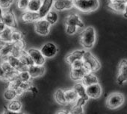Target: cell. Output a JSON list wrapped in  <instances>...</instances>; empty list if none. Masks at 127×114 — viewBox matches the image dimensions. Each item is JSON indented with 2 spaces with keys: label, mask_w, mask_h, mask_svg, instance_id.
<instances>
[{
  "label": "cell",
  "mask_w": 127,
  "mask_h": 114,
  "mask_svg": "<svg viewBox=\"0 0 127 114\" xmlns=\"http://www.w3.org/2000/svg\"><path fill=\"white\" fill-rule=\"evenodd\" d=\"M14 30V28L5 26V28L0 32V41L2 43H11V37Z\"/></svg>",
  "instance_id": "obj_22"
},
{
  "label": "cell",
  "mask_w": 127,
  "mask_h": 114,
  "mask_svg": "<svg viewBox=\"0 0 127 114\" xmlns=\"http://www.w3.org/2000/svg\"><path fill=\"white\" fill-rule=\"evenodd\" d=\"M3 12H4V9L0 7V21H1V22H2V20Z\"/></svg>",
  "instance_id": "obj_42"
},
{
  "label": "cell",
  "mask_w": 127,
  "mask_h": 114,
  "mask_svg": "<svg viewBox=\"0 0 127 114\" xmlns=\"http://www.w3.org/2000/svg\"><path fill=\"white\" fill-rule=\"evenodd\" d=\"M28 54L31 57V58L35 65L38 66H43L46 62V58L42 54L40 49L36 48H31L27 51Z\"/></svg>",
  "instance_id": "obj_11"
},
{
  "label": "cell",
  "mask_w": 127,
  "mask_h": 114,
  "mask_svg": "<svg viewBox=\"0 0 127 114\" xmlns=\"http://www.w3.org/2000/svg\"><path fill=\"white\" fill-rule=\"evenodd\" d=\"M2 22L7 27H10L14 29H16L17 28V18H16L13 11L11 8L4 9Z\"/></svg>",
  "instance_id": "obj_7"
},
{
  "label": "cell",
  "mask_w": 127,
  "mask_h": 114,
  "mask_svg": "<svg viewBox=\"0 0 127 114\" xmlns=\"http://www.w3.org/2000/svg\"><path fill=\"white\" fill-rule=\"evenodd\" d=\"M70 67H71V68H73V69L83 67H84V63H83V61H82V60H78V61H74V62L70 65Z\"/></svg>",
  "instance_id": "obj_36"
},
{
  "label": "cell",
  "mask_w": 127,
  "mask_h": 114,
  "mask_svg": "<svg viewBox=\"0 0 127 114\" xmlns=\"http://www.w3.org/2000/svg\"><path fill=\"white\" fill-rule=\"evenodd\" d=\"M53 4L54 0H43L41 7L38 11L40 18H44L45 16L48 14V12L52 9Z\"/></svg>",
  "instance_id": "obj_20"
},
{
  "label": "cell",
  "mask_w": 127,
  "mask_h": 114,
  "mask_svg": "<svg viewBox=\"0 0 127 114\" xmlns=\"http://www.w3.org/2000/svg\"><path fill=\"white\" fill-rule=\"evenodd\" d=\"M23 108V104L20 100L14 99L9 101V104L7 106V109L14 112H20Z\"/></svg>",
  "instance_id": "obj_26"
},
{
  "label": "cell",
  "mask_w": 127,
  "mask_h": 114,
  "mask_svg": "<svg viewBox=\"0 0 127 114\" xmlns=\"http://www.w3.org/2000/svg\"><path fill=\"white\" fill-rule=\"evenodd\" d=\"M85 51V49H78V50H75L69 53L65 58L66 62L69 65H71L74 61H78V60H82Z\"/></svg>",
  "instance_id": "obj_16"
},
{
  "label": "cell",
  "mask_w": 127,
  "mask_h": 114,
  "mask_svg": "<svg viewBox=\"0 0 127 114\" xmlns=\"http://www.w3.org/2000/svg\"><path fill=\"white\" fill-rule=\"evenodd\" d=\"M5 60L17 72H22V71H24V70H27L28 69V67H26L24 64H22V62L20 61V60L19 59L18 57H15V56H13V55H10V56L8 57L7 58H5Z\"/></svg>",
  "instance_id": "obj_15"
},
{
  "label": "cell",
  "mask_w": 127,
  "mask_h": 114,
  "mask_svg": "<svg viewBox=\"0 0 127 114\" xmlns=\"http://www.w3.org/2000/svg\"><path fill=\"white\" fill-rule=\"evenodd\" d=\"M73 7L82 13H91L99 7V0H72Z\"/></svg>",
  "instance_id": "obj_4"
},
{
  "label": "cell",
  "mask_w": 127,
  "mask_h": 114,
  "mask_svg": "<svg viewBox=\"0 0 127 114\" xmlns=\"http://www.w3.org/2000/svg\"><path fill=\"white\" fill-rule=\"evenodd\" d=\"M117 83L119 85H123L127 83V60L123 59L118 65V73Z\"/></svg>",
  "instance_id": "obj_9"
},
{
  "label": "cell",
  "mask_w": 127,
  "mask_h": 114,
  "mask_svg": "<svg viewBox=\"0 0 127 114\" xmlns=\"http://www.w3.org/2000/svg\"><path fill=\"white\" fill-rule=\"evenodd\" d=\"M85 28V23L81 17L75 13L69 14L65 19V31L67 34H75L79 29Z\"/></svg>",
  "instance_id": "obj_2"
},
{
  "label": "cell",
  "mask_w": 127,
  "mask_h": 114,
  "mask_svg": "<svg viewBox=\"0 0 127 114\" xmlns=\"http://www.w3.org/2000/svg\"><path fill=\"white\" fill-rule=\"evenodd\" d=\"M125 101L124 95L120 92H113L110 94L106 99V106L111 110L117 109L121 107Z\"/></svg>",
  "instance_id": "obj_6"
},
{
  "label": "cell",
  "mask_w": 127,
  "mask_h": 114,
  "mask_svg": "<svg viewBox=\"0 0 127 114\" xmlns=\"http://www.w3.org/2000/svg\"><path fill=\"white\" fill-rule=\"evenodd\" d=\"M73 3L72 0H54L53 8L56 11H64L72 9Z\"/></svg>",
  "instance_id": "obj_12"
},
{
  "label": "cell",
  "mask_w": 127,
  "mask_h": 114,
  "mask_svg": "<svg viewBox=\"0 0 127 114\" xmlns=\"http://www.w3.org/2000/svg\"><path fill=\"white\" fill-rule=\"evenodd\" d=\"M25 47L26 43L24 40L14 43H4L0 46V58L3 60L10 55L19 57L21 51L25 49Z\"/></svg>",
  "instance_id": "obj_1"
},
{
  "label": "cell",
  "mask_w": 127,
  "mask_h": 114,
  "mask_svg": "<svg viewBox=\"0 0 127 114\" xmlns=\"http://www.w3.org/2000/svg\"><path fill=\"white\" fill-rule=\"evenodd\" d=\"M18 58L20 60V61L22 62V64H24L28 68L29 67L34 65V63H33L32 58H31V57L28 54L27 51H26L25 49H23V51H21V52H20V54Z\"/></svg>",
  "instance_id": "obj_25"
},
{
  "label": "cell",
  "mask_w": 127,
  "mask_h": 114,
  "mask_svg": "<svg viewBox=\"0 0 127 114\" xmlns=\"http://www.w3.org/2000/svg\"><path fill=\"white\" fill-rule=\"evenodd\" d=\"M73 88L76 92L78 97L79 98H82V99L85 100L86 101H88L89 100V97L88 96V95L86 93V87H85L81 82L76 83Z\"/></svg>",
  "instance_id": "obj_23"
},
{
  "label": "cell",
  "mask_w": 127,
  "mask_h": 114,
  "mask_svg": "<svg viewBox=\"0 0 127 114\" xmlns=\"http://www.w3.org/2000/svg\"><path fill=\"white\" fill-rule=\"evenodd\" d=\"M81 83L85 87H88L92 84L99 83V79L93 72H88L82 78V79L81 80Z\"/></svg>",
  "instance_id": "obj_21"
},
{
  "label": "cell",
  "mask_w": 127,
  "mask_h": 114,
  "mask_svg": "<svg viewBox=\"0 0 127 114\" xmlns=\"http://www.w3.org/2000/svg\"><path fill=\"white\" fill-rule=\"evenodd\" d=\"M55 99L57 103L60 104H67V101L65 98V95H64V90L62 89H58L56 90V92H55Z\"/></svg>",
  "instance_id": "obj_28"
},
{
  "label": "cell",
  "mask_w": 127,
  "mask_h": 114,
  "mask_svg": "<svg viewBox=\"0 0 127 114\" xmlns=\"http://www.w3.org/2000/svg\"><path fill=\"white\" fill-rule=\"evenodd\" d=\"M64 95H65V98L67 101V104H75L76 101L78 100L79 97L78 95L76 93V92L75 91V90L73 88H70V89H67L64 90Z\"/></svg>",
  "instance_id": "obj_24"
},
{
  "label": "cell",
  "mask_w": 127,
  "mask_h": 114,
  "mask_svg": "<svg viewBox=\"0 0 127 114\" xmlns=\"http://www.w3.org/2000/svg\"><path fill=\"white\" fill-rule=\"evenodd\" d=\"M86 93L89 98L97 99L99 98L102 93V90L99 83L92 84L91 86L86 87Z\"/></svg>",
  "instance_id": "obj_14"
},
{
  "label": "cell",
  "mask_w": 127,
  "mask_h": 114,
  "mask_svg": "<svg viewBox=\"0 0 127 114\" xmlns=\"http://www.w3.org/2000/svg\"><path fill=\"white\" fill-rule=\"evenodd\" d=\"M123 17L124 18L127 19V0H126V8H125V11L123 12Z\"/></svg>",
  "instance_id": "obj_41"
},
{
  "label": "cell",
  "mask_w": 127,
  "mask_h": 114,
  "mask_svg": "<svg viewBox=\"0 0 127 114\" xmlns=\"http://www.w3.org/2000/svg\"><path fill=\"white\" fill-rule=\"evenodd\" d=\"M22 40H23V34L18 31H16V29H14L12 34V37H11V42L14 43V42H17Z\"/></svg>",
  "instance_id": "obj_34"
},
{
  "label": "cell",
  "mask_w": 127,
  "mask_h": 114,
  "mask_svg": "<svg viewBox=\"0 0 127 114\" xmlns=\"http://www.w3.org/2000/svg\"><path fill=\"white\" fill-rule=\"evenodd\" d=\"M40 50L45 58H52L58 52L57 46L52 42H47L43 44Z\"/></svg>",
  "instance_id": "obj_8"
},
{
  "label": "cell",
  "mask_w": 127,
  "mask_h": 114,
  "mask_svg": "<svg viewBox=\"0 0 127 114\" xmlns=\"http://www.w3.org/2000/svg\"><path fill=\"white\" fill-rule=\"evenodd\" d=\"M44 18L46 20V21H47L51 25H55V24L58 22V13H57L56 11L52 9L51 11H49L48 12V14L45 16Z\"/></svg>",
  "instance_id": "obj_27"
},
{
  "label": "cell",
  "mask_w": 127,
  "mask_h": 114,
  "mask_svg": "<svg viewBox=\"0 0 127 114\" xmlns=\"http://www.w3.org/2000/svg\"><path fill=\"white\" fill-rule=\"evenodd\" d=\"M18 78L23 82H31V79H32V77L29 72H28V69L22 71V72H19Z\"/></svg>",
  "instance_id": "obj_32"
},
{
  "label": "cell",
  "mask_w": 127,
  "mask_h": 114,
  "mask_svg": "<svg viewBox=\"0 0 127 114\" xmlns=\"http://www.w3.org/2000/svg\"><path fill=\"white\" fill-rule=\"evenodd\" d=\"M0 80L7 81V73L2 69L1 65H0Z\"/></svg>",
  "instance_id": "obj_37"
},
{
  "label": "cell",
  "mask_w": 127,
  "mask_h": 114,
  "mask_svg": "<svg viewBox=\"0 0 127 114\" xmlns=\"http://www.w3.org/2000/svg\"><path fill=\"white\" fill-rule=\"evenodd\" d=\"M55 114H70V113L68 112V110H59V111H58Z\"/></svg>",
  "instance_id": "obj_40"
},
{
  "label": "cell",
  "mask_w": 127,
  "mask_h": 114,
  "mask_svg": "<svg viewBox=\"0 0 127 114\" xmlns=\"http://www.w3.org/2000/svg\"><path fill=\"white\" fill-rule=\"evenodd\" d=\"M14 0H0V7L3 9L10 8Z\"/></svg>",
  "instance_id": "obj_35"
},
{
  "label": "cell",
  "mask_w": 127,
  "mask_h": 114,
  "mask_svg": "<svg viewBox=\"0 0 127 114\" xmlns=\"http://www.w3.org/2000/svg\"><path fill=\"white\" fill-rule=\"evenodd\" d=\"M82 61L84 63L85 68L88 71V72L94 73L101 67L99 60L88 50H85L82 57Z\"/></svg>",
  "instance_id": "obj_5"
},
{
  "label": "cell",
  "mask_w": 127,
  "mask_h": 114,
  "mask_svg": "<svg viewBox=\"0 0 127 114\" xmlns=\"http://www.w3.org/2000/svg\"><path fill=\"white\" fill-rule=\"evenodd\" d=\"M28 72H29L32 78H37L43 76L46 72V69L43 66L32 65L28 68Z\"/></svg>",
  "instance_id": "obj_18"
},
{
  "label": "cell",
  "mask_w": 127,
  "mask_h": 114,
  "mask_svg": "<svg viewBox=\"0 0 127 114\" xmlns=\"http://www.w3.org/2000/svg\"><path fill=\"white\" fill-rule=\"evenodd\" d=\"M96 40V34L95 28L93 26L85 28L80 34V43L85 50L91 49Z\"/></svg>",
  "instance_id": "obj_3"
},
{
  "label": "cell",
  "mask_w": 127,
  "mask_h": 114,
  "mask_svg": "<svg viewBox=\"0 0 127 114\" xmlns=\"http://www.w3.org/2000/svg\"><path fill=\"white\" fill-rule=\"evenodd\" d=\"M5 28V24L2 23V22H1L0 21V32H1L4 28Z\"/></svg>",
  "instance_id": "obj_43"
},
{
  "label": "cell",
  "mask_w": 127,
  "mask_h": 114,
  "mask_svg": "<svg viewBox=\"0 0 127 114\" xmlns=\"http://www.w3.org/2000/svg\"><path fill=\"white\" fill-rule=\"evenodd\" d=\"M28 91H29V92H31L32 93H33V94H34V95L37 93V89L35 87L32 86V85L29 87V89Z\"/></svg>",
  "instance_id": "obj_39"
},
{
  "label": "cell",
  "mask_w": 127,
  "mask_h": 114,
  "mask_svg": "<svg viewBox=\"0 0 127 114\" xmlns=\"http://www.w3.org/2000/svg\"><path fill=\"white\" fill-rule=\"evenodd\" d=\"M87 73H88V71L85 68V67L81 68H76V69L71 68L70 75L71 79L74 81H81Z\"/></svg>",
  "instance_id": "obj_19"
},
{
  "label": "cell",
  "mask_w": 127,
  "mask_h": 114,
  "mask_svg": "<svg viewBox=\"0 0 127 114\" xmlns=\"http://www.w3.org/2000/svg\"><path fill=\"white\" fill-rule=\"evenodd\" d=\"M21 19L26 23H35L36 21H37L41 18L38 12H33L27 10L23 11L21 16Z\"/></svg>",
  "instance_id": "obj_17"
},
{
  "label": "cell",
  "mask_w": 127,
  "mask_h": 114,
  "mask_svg": "<svg viewBox=\"0 0 127 114\" xmlns=\"http://www.w3.org/2000/svg\"><path fill=\"white\" fill-rule=\"evenodd\" d=\"M126 0H109L108 7L114 12L123 14L126 8Z\"/></svg>",
  "instance_id": "obj_13"
},
{
  "label": "cell",
  "mask_w": 127,
  "mask_h": 114,
  "mask_svg": "<svg viewBox=\"0 0 127 114\" xmlns=\"http://www.w3.org/2000/svg\"><path fill=\"white\" fill-rule=\"evenodd\" d=\"M3 95H4L5 99L8 101H12L14 99H16L18 97V95H17L16 90L13 89L11 87H8L7 89L5 90Z\"/></svg>",
  "instance_id": "obj_29"
},
{
  "label": "cell",
  "mask_w": 127,
  "mask_h": 114,
  "mask_svg": "<svg viewBox=\"0 0 127 114\" xmlns=\"http://www.w3.org/2000/svg\"><path fill=\"white\" fill-rule=\"evenodd\" d=\"M68 112L70 114H85L84 107L77 104H73Z\"/></svg>",
  "instance_id": "obj_31"
},
{
  "label": "cell",
  "mask_w": 127,
  "mask_h": 114,
  "mask_svg": "<svg viewBox=\"0 0 127 114\" xmlns=\"http://www.w3.org/2000/svg\"><path fill=\"white\" fill-rule=\"evenodd\" d=\"M43 0H29L28 11H33V12H38L41 5H42Z\"/></svg>",
  "instance_id": "obj_30"
},
{
  "label": "cell",
  "mask_w": 127,
  "mask_h": 114,
  "mask_svg": "<svg viewBox=\"0 0 127 114\" xmlns=\"http://www.w3.org/2000/svg\"><path fill=\"white\" fill-rule=\"evenodd\" d=\"M51 25L45 18H41L34 23V30L40 36H47L50 31Z\"/></svg>",
  "instance_id": "obj_10"
},
{
  "label": "cell",
  "mask_w": 127,
  "mask_h": 114,
  "mask_svg": "<svg viewBox=\"0 0 127 114\" xmlns=\"http://www.w3.org/2000/svg\"><path fill=\"white\" fill-rule=\"evenodd\" d=\"M2 114H25L24 113L20 111V112H14V111H11V110H9L8 109H5Z\"/></svg>",
  "instance_id": "obj_38"
},
{
  "label": "cell",
  "mask_w": 127,
  "mask_h": 114,
  "mask_svg": "<svg viewBox=\"0 0 127 114\" xmlns=\"http://www.w3.org/2000/svg\"><path fill=\"white\" fill-rule=\"evenodd\" d=\"M29 2V0H17V8L23 11H27Z\"/></svg>",
  "instance_id": "obj_33"
}]
</instances>
